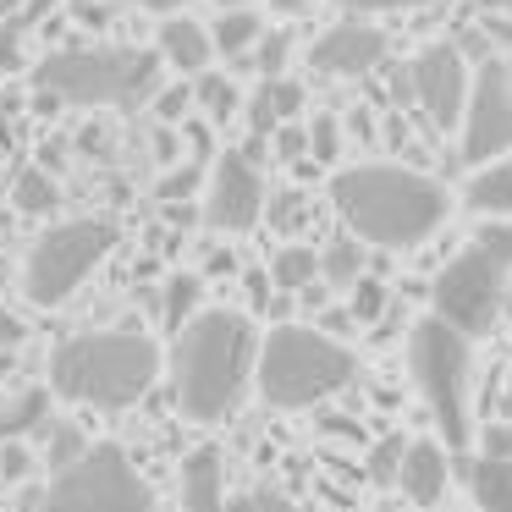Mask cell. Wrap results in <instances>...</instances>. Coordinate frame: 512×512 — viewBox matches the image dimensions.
Segmentation results:
<instances>
[{
    "label": "cell",
    "mask_w": 512,
    "mask_h": 512,
    "mask_svg": "<svg viewBox=\"0 0 512 512\" xmlns=\"http://www.w3.org/2000/svg\"><path fill=\"white\" fill-rule=\"evenodd\" d=\"M446 479H452L446 446H441V441H408V457H402V474H397V490H402V496H408L419 512H430V507H441Z\"/></svg>",
    "instance_id": "obj_14"
},
{
    "label": "cell",
    "mask_w": 512,
    "mask_h": 512,
    "mask_svg": "<svg viewBox=\"0 0 512 512\" xmlns=\"http://www.w3.org/2000/svg\"><path fill=\"white\" fill-rule=\"evenodd\" d=\"M342 12L353 17H369V12H413V6H424V0H336Z\"/></svg>",
    "instance_id": "obj_35"
},
{
    "label": "cell",
    "mask_w": 512,
    "mask_h": 512,
    "mask_svg": "<svg viewBox=\"0 0 512 512\" xmlns=\"http://www.w3.org/2000/svg\"><path fill=\"white\" fill-rule=\"evenodd\" d=\"M210 34H215V50H221V56H248V50L259 45V34H265V28H259V17L248 12V6H232V12L210 28Z\"/></svg>",
    "instance_id": "obj_20"
},
{
    "label": "cell",
    "mask_w": 512,
    "mask_h": 512,
    "mask_svg": "<svg viewBox=\"0 0 512 512\" xmlns=\"http://www.w3.org/2000/svg\"><path fill=\"white\" fill-rule=\"evenodd\" d=\"M0 468H6V479H23L28 474V452L17 441H6V452H0Z\"/></svg>",
    "instance_id": "obj_39"
},
{
    "label": "cell",
    "mask_w": 512,
    "mask_h": 512,
    "mask_svg": "<svg viewBox=\"0 0 512 512\" xmlns=\"http://www.w3.org/2000/svg\"><path fill=\"white\" fill-rule=\"evenodd\" d=\"M12 204L23 215H50V210H56V182H50L45 171H23L17 188H12Z\"/></svg>",
    "instance_id": "obj_23"
},
{
    "label": "cell",
    "mask_w": 512,
    "mask_h": 512,
    "mask_svg": "<svg viewBox=\"0 0 512 512\" xmlns=\"http://www.w3.org/2000/svg\"><path fill=\"white\" fill-rule=\"evenodd\" d=\"M254 507H259V512H303L298 501L281 496V490H254Z\"/></svg>",
    "instance_id": "obj_37"
},
{
    "label": "cell",
    "mask_w": 512,
    "mask_h": 512,
    "mask_svg": "<svg viewBox=\"0 0 512 512\" xmlns=\"http://www.w3.org/2000/svg\"><path fill=\"white\" fill-rule=\"evenodd\" d=\"M408 89L419 100V111L430 116L435 127H463V111H468V67H463V50L457 45H430L408 61Z\"/></svg>",
    "instance_id": "obj_12"
},
{
    "label": "cell",
    "mask_w": 512,
    "mask_h": 512,
    "mask_svg": "<svg viewBox=\"0 0 512 512\" xmlns=\"http://www.w3.org/2000/svg\"><path fill=\"white\" fill-rule=\"evenodd\" d=\"M259 364V336L248 325V314L232 309H199L177 336L171 353V391L177 408L199 424H215L237 408V397L248 391V375Z\"/></svg>",
    "instance_id": "obj_2"
},
{
    "label": "cell",
    "mask_w": 512,
    "mask_h": 512,
    "mask_svg": "<svg viewBox=\"0 0 512 512\" xmlns=\"http://www.w3.org/2000/svg\"><path fill=\"white\" fill-rule=\"evenodd\" d=\"M160 56L149 50H56L34 67L39 100L78 111H133L155 94Z\"/></svg>",
    "instance_id": "obj_4"
},
{
    "label": "cell",
    "mask_w": 512,
    "mask_h": 512,
    "mask_svg": "<svg viewBox=\"0 0 512 512\" xmlns=\"http://www.w3.org/2000/svg\"><path fill=\"white\" fill-rule=\"evenodd\" d=\"M408 375L424 391L435 424H441V441L463 446L468 452V391H474V353H468V336L457 325H446L441 314L419 320L408 331Z\"/></svg>",
    "instance_id": "obj_7"
},
{
    "label": "cell",
    "mask_w": 512,
    "mask_h": 512,
    "mask_svg": "<svg viewBox=\"0 0 512 512\" xmlns=\"http://www.w3.org/2000/svg\"><path fill=\"white\" fill-rule=\"evenodd\" d=\"M331 204L358 243L419 248L446 221V188L408 166H347L331 177Z\"/></svg>",
    "instance_id": "obj_1"
},
{
    "label": "cell",
    "mask_w": 512,
    "mask_h": 512,
    "mask_svg": "<svg viewBox=\"0 0 512 512\" xmlns=\"http://www.w3.org/2000/svg\"><path fill=\"white\" fill-rule=\"evenodd\" d=\"M193 100H199V111L210 116V122H226V116L237 111V100H243V94H237V83L226 78V72H204L199 89H193Z\"/></svg>",
    "instance_id": "obj_22"
},
{
    "label": "cell",
    "mask_w": 512,
    "mask_h": 512,
    "mask_svg": "<svg viewBox=\"0 0 512 512\" xmlns=\"http://www.w3.org/2000/svg\"><path fill=\"white\" fill-rule=\"evenodd\" d=\"M226 512H259V507H254V496H232V501H226Z\"/></svg>",
    "instance_id": "obj_46"
},
{
    "label": "cell",
    "mask_w": 512,
    "mask_h": 512,
    "mask_svg": "<svg viewBox=\"0 0 512 512\" xmlns=\"http://www.w3.org/2000/svg\"><path fill=\"white\" fill-rule=\"evenodd\" d=\"M160 61H171L177 72H204L215 56V34L204 23H193V17H171V23H160Z\"/></svg>",
    "instance_id": "obj_16"
},
{
    "label": "cell",
    "mask_w": 512,
    "mask_h": 512,
    "mask_svg": "<svg viewBox=\"0 0 512 512\" xmlns=\"http://www.w3.org/2000/svg\"><path fill=\"white\" fill-rule=\"evenodd\" d=\"M507 281H512V226L485 221L468 237L463 254L435 276L430 303L446 325H457L474 342V336L496 331L501 309H507Z\"/></svg>",
    "instance_id": "obj_6"
},
{
    "label": "cell",
    "mask_w": 512,
    "mask_h": 512,
    "mask_svg": "<svg viewBox=\"0 0 512 512\" xmlns=\"http://www.w3.org/2000/svg\"><path fill=\"white\" fill-rule=\"evenodd\" d=\"M28 0H0V17H12V12H23Z\"/></svg>",
    "instance_id": "obj_47"
},
{
    "label": "cell",
    "mask_w": 512,
    "mask_h": 512,
    "mask_svg": "<svg viewBox=\"0 0 512 512\" xmlns=\"http://www.w3.org/2000/svg\"><path fill=\"white\" fill-rule=\"evenodd\" d=\"M155 155H160V160H177V138H171L166 127L155 133Z\"/></svg>",
    "instance_id": "obj_42"
},
{
    "label": "cell",
    "mask_w": 512,
    "mask_h": 512,
    "mask_svg": "<svg viewBox=\"0 0 512 512\" xmlns=\"http://www.w3.org/2000/svg\"><path fill=\"white\" fill-rule=\"evenodd\" d=\"M226 463L215 446H193L182 463V512H226Z\"/></svg>",
    "instance_id": "obj_15"
},
{
    "label": "cell",
    "mask_w": 512,
    "mask_h": 512,
    "mask_svg": "<svg viewBox=\"0 0 512 512\" xmlns=\"http://www.w3.org/2000/svg\"><path fill=\"white\" fill-rule=\"evenodd\" d=\"M265 83H270V100H276V116H281V122H292V116L303 111V89L292 78H265Z\"/></svg>",
    "instance_id": "obj_34"
},
{
    "label": "cell",
    "mask_w": 512,
    "mask_h": 512,
    "mask_svg": "<svg viewBox=\"0 0 512 512\" xmlns=\"http://www.w3.org/2000/svg\"><path fill=\"white\" fill-rule=\"evenodd\" d=\"M83 452H89V441H83V430H72V424H56V430H50V474H61V468H72Z\"/></svg>",
    "instance_id": "obj_28"
},
{
    "label": "cell",
    "mask_w": 512,
    "mask_h": 512,
    "mask_svg": "<svg viewBox=\"0 0 512 512\" xmlns=\"http://www.w3.org/2000/svg\"><path fill=\"white\" fill-rule=\"evenodd\" d=\"M188 105H193V89H166L155 100V111L166 116V122H182V116H188Z\"/></svg>",
    "instance_id": "obj_36"
},
{
    "label": "cell",
    "mask_w": 512,
    "mask_h": 512,
    "mask_svg": "<svg viewBox=\"0 0 512 512\" xmlns=\"http://www.w3.org/2000/svg\"><path fill=\"white\" fill-rule=\"evenodd\" d=\"M199 276H171V287H166V303H160V320L166 325H188L193 320V309H199Z\"/></svg>",
    "instance_id": "obj_24"
},
{
    "label": "cell",
    "mask_w": 512,
    "mask_h": 512,
    "mask_svg": "<svg viewBox=\"0 0 512 512\" xmlns=\"http://www.w3.org/2000/svg\"><path fill=\"white\" fill-rule=\"evenodd\" d=\"M276 155L287 160V166H298V160H309V127H292V122H281V127H276Z\"/></svg>",
    "instance_id": "obj_33"
},
{
    "label": "cell",
    "mask_w": 512,
    "mask_h": 512,
    "mask_svg": "<svg viewBox=\"0 0 512 512\" xmlns=\"http://www.w3.org/2000/svg\"><path fill=\"white\" fill-rule=\"evenodd\" d=\"M336 149H342V127H336V116H314L309 122V160L314 166H336Z\"/></svg>",
    "instance_id": "obj_27"
},
{
    "label": "cell",
    "mask_w": 512,
    "mask_h": 512,
    "mask_svg": "<svg viewBox=\"0 0 512 512\" xmlns=\"http://www.w3.org/2000/svg\"><path fill=\"white\" fill-rule=\"evenodd\" d=\"M358 358L347 353L342 336L314 331V325H276V331L259 342V397L270 408H314L320 397L342 391L353 380Z\"/></svg>",
    "instance_id": "obj_5"
},
{
    "label": "cell",
    "mask_w": 512,
    "mask_h": 512,
    "mask_svg": "<svg viewBox=\"0 0 512 512\" xmlns=\"http://www.w3.org/2000/svg\"><path fill=\"white\" fill-rule=\"evenodd\" d=\"M270 281H276L281 292H303L320 281V254H314L309 243H281L276 254H270Z\"/></svg>",
    "instance_id": "obj_19"
},
{
    "label": "cell",
    "mask_w": 512,
    "mask_h": 512,
    "mask_svg": "<svg viewBox=\"0 0 512 512\" xmlns=\"http://www.w3.org/2000/svg\"><path fill=\"white\" fill-rule=\"evenodd\" d=\"M133 6H144V12H177L182 0H133Z\"/></svg>",
    "instance_id": "obj_44"
},
{
    "label": "cell",
    "mask_w": 512,
    "mask_h": 512,
    "mask_svg": "<svg viewBox=\"0 0 512 512\" xmlns=\"http://www.w3.org/2000/svg\"><path fill=\"white\" fill-rule=\"evenodd\" d=\"M287 39L281 34H259V45H254V67L265 72V78H281V67H287Z\"/></svg>",
    "instance_id": "obj_31"
},
{
    "label": "cell",
    "mask_w": 512,
    "mask_h": 512,
    "mask_svg": "<svg viewBox=\"0 0 512 512\" xmlns=\"http://www.w3.org/2000/svg\"><path fill=\"white\" fill-rule=\"evenodd\" d=\"M507 78H512V61H507Z\"/></svg>",
    "instance_id": "obj_49"
},
{
    "label": "cell",
    "mask_w": 512,
    "mask_h": 512,
    "mask_svg": "<svg viewBox=\"0 0 512 512\" xmlns=\"http://www.w3.org/2000/svg\"><path fill=\"white\" fill-rule=\"evenodd\" d=\"M12 342H23V320L12 309H0V347H12Z\"/></svg>",
    "instance_id": "obj_40"
},
{
    "label": "cell",
    "mask_w": 512,
    "mask_h": 512,
    "mask_svg": "<svg viewBox=\"0 0 512 512\" xmlns=\"http://www.w3.org/2000/svg\"><path fill=\"white\" fill-rule=\"evenodd\" d=\"M320 276L331 281V287H347L353 292V281L364 276V254H358V237H342V243H331L320 254Z\"/></svg>",
    "instance_id": "obj_21"
},
{
    "label": "cell",
    "mask_w": 512,
    "mask_h": 512,
    "mask_svg": "<svg viewBox=\"0 0 512 512\" xmlns=\"http://www.w3.org/2000/svg\"><path fill=\"white\" fill-rule=\"evenodd\" d=\"M160 347L138 331H83L50 347V391L83 408L122 413L155 386Z\"/></svg>",
    "instance_id": "obj_3"
},
{
    "label": "cell",
    "mask_w": 512,
    "mask_h": 512,
    "mask_svg": "<svg viewBox=\"0 0 512 512\" xmlns=\"http://www.w3.org/2000/svg\"><path fill=\"white\" fill-rule=\"evenodd\" d=\"M111 248H116V226H111V221H94V215H83V221L50 226V232L39 237L34 248H28V265H23V292H28V303H39V309H56V303H67L72 292H78L83 281L94 276V265H100Z\"/></svg>",
    "instance_id": "obj_8"
},
{
    "label": "cell",
    "mask_w": 512,
    "mask_h": 512,
    "mask_svg": "<svg viewBox=\"0 0 512 512\" xmlns=\"http://www.w3.org/2000/svg\"><path fill=\"white\" fill-rule=\"evenodd\" d=\"M39 512H149V485L127 463L122 446L100 441L72 468H61L56 485L39 501Z\"/></svg>",
    "instance_id": "obj_9"
},
{
    "label": "cell",
    "mask_w": 512,
    "mask_h": 512,
    "mask_svg": "<svg viewBox=\"0 0 512 512\" xmlns=\"http://www.w3.org/2000/svg\"><path fill=\"white\" fill-rule=\"evenodd\" d=\"M221 6H226V12H232V6H248V0H221Z\"/></svg>",
    "instance_id": "obj_48"
},
{
    "label": "cell",
    "mask_w": 512,
    "mask_h": 512,
    "mask_svg": "<svg viewBox=\"0 0 512 512\" xmlns=\"http://www.w3.org/2000/svg\"><path fill=\"white\" fill-rule=\"evenodd\" d=\"M325 331L347 336V331H353V309H325Z\"/></svg>",
    "instance_id": "obj_41"
},
{
    "label": "cell",
    "mask_w": 512,
    "mask_h": 512,
    "mask_svg": "<svg viewBox=\"0 0 512 512\" xmlns=\"http://www.w3.org/2000/svg\"><path fill=\"white\" fill-rule=\"evenodd\" d=\"M265 215V177L248 149H226L210 171V193H204V221L215 232H254Z\"/></svg>",
    "instance_id": "obj_11"
},
{
    "label": "cell",
    "mask_w": 512,
    "mask_h": 512,
    "mask_svg": "<svg viewBox=\"0 0 512 512\" xmlns=\"http://www.w3.org/2000/svg\"><path fill=\"white\" fill-rule=\"evenodd\" d=\"M380 61H386V34L369 28V23H358V17L325 28V34L309 45V67L325 72V78H364V72H375Z\"/></svg>",
    "instance_id": "obj_13"
},
{
    "label": "cell",
    "mask_w": 512,
    "mask_h": 512,
    "mask_svg": "<svg viewBox=\"0 0 512 512\" xmlns=\"http://www.w3.org/2000/svg\"><path fill=\"white\" fill-rule=\"evenodd\" d=\"M490 39H501V45H512V23H501V17H496V23H490Z\"/></svg>",
    "instance_id": "obj_45"
},
{
    "label": "cell",
    "mask_w": 512,
    "mask_h": 512,
    "mask_svg": "<svg viewBox=\"0 0 512 512\" xmlns=\"http://www.w3.org/2000/svg\"><path fill=\"white\" fill-rule=\"evenodd\" d=\"M270 6H276L281 17H298V12H309L314 0H270Z\"/></svg>",
    "instance_id": "obj_43"
},
{
    "label": "cell",
    "mask_w": 512,
    "mask_h": 512,
    "mask_svg": "<svg viewBox=\"0 0 512 512\" xmlns=\"http://www.w3.org/2000/svg\"><path fill=\"white\" fill-rule=\"evenodd\" d=\"M457 155L463 166H485L496 155H512V78L507 61H485L468 89V111L457 127Z\"/></svg>",
    "instance_id": "obj_10"
},
{
    "label": "cell",
    "mask_w": 512,
    "mask_h": 512,
    "mask_svg": "<svg viewBox=\"0 0 512 512\" xmlns=\"http://www.w3.org/2000/svg\"><path fill=\"white\" fill-rule=\"evenodd\" d=\"M34 424H45V391H28V397L12 402V413H0V441H17Z\"/></svg>",
    "instance_id": "obj_25"
},
{
    "label": "cell",
    "mask_w": 512,
    "mask_h": 512,
    "mask_svg": "<svg viewBox=\"0 0 512 512\" xmlns=\"http://www.w3.org/2000/svg\"><path fill=\"white\" fill-rule=\"evenodd\" d=\"M380 314H386V287L358 276L353 281V320H380Z\"/></svg>",
    "instance_id": "obj_29"
},
{
    "label": "cell",
    "mask_w": 512,
    "mask_h": 512,
    "mask_svg": "<svg viewBox=\"0 0 512 512\" xmlns=\"http://www.w3.org/2000/svg\"><path fill=\"white\" fill-rule=\"evenodd\" d=\"M402 457H408V435H386V441L369 452V479H375V485H397Z\"/></svg>",
    "instance_id": "obj_26"
},
{
    "label": "cell",
    "mask_w": 512,
    "mask_h": 512,
    "mask_svg": "<svg viewBox=\"0 0 512 512\" xmlns=\"http://www.w3.org/2000/svg\"><path fill=\"white\" fill-rule=\"evenodd\" d=\"M468 204L479 215H512V155H496L485 166H474L468 177Z\"/></svg>",
    "instance_id": "obj_18"
},
{
    "label": "cell",
    "mask_w": 512,
    "mask_h": 512,
    "mask_svg": "<svg viewBox=\"0 0 512 512\" xmlns=\"http://www.w3.org/2000/svg\"><path fill=\"white\" fill-rule=\"evenodd\" d=\"M463 474L479 512H512V457H474L463 463Z\"/></svg>",
    "instance_id": "obj_17"
},
{
    "label": "cell",
    "mask_w": 512,
    "mask_h": 512,
    "mask_svg": "<svg viewBox=\"0 0 512 512\" xmlns=\"http://www.w3.org/2000/svg\"><path fill=\"white\" fill-rule=\"evenodd\" d=\"M485 457H512V430L507 424H490L485 430Z\"/></svg>",
    "instance_id": "obj_38"
},
{
    "label": "cell",
    "mask_w": 512,
    "mask_h": 512,
    "mask_svg": "<svg viewBox=\"0 0 512 512\" xmlns=\"http://www.w3.org/2000/svg\"><path fill=\"white\" fill-rule=\"evenodd\" d=\"M17 67H23V17H17V23L0 17V78L17 72Z\"/></svg>",
    "instance_id": "obj_32"
},
{
    "label": "cell",
    "mask_w": 512,
    "mask_h": 512,
    "mask_svg": "<svg viewBox=\"0 0 512 512\" xmlns=\"http://www.w3.org/2000/svg\"><path fill=\"white\" fill-rule=\"evenodd\" d=\"M155 193H160L166 204H182L188 193H199V166H171L166 177L155 182Z\"/></svg>",
    "instance_id": "obj_30"
}]
</instances>
